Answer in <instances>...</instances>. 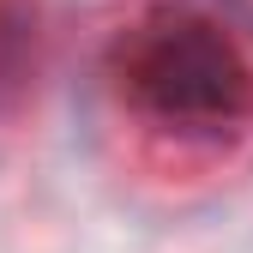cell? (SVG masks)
<instances>
[{
  "label": "cell",
  "mask_w": 253,
  "mask_h": 253,
  "mask_svg": "<svg viewBox=\"0 0 253 253\" xmlns=\"http://www.w3.org/2000/svg\"><path fill=\"white\" fill-rule=\"evenodd\" d=\"M133 90L151 115L187 126H223L253 109V73L235 42L205 18L157 24L133 54Z\"/></svg>",
  "instance_id": "cell-1"
}]
</instances>
